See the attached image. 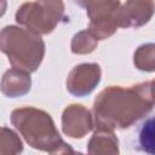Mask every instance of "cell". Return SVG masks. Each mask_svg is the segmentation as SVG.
I'll return each instance as SVG.
<instances>
[{
  "label": "cell",
  "instance_id": "277c9868",
  "mask_svg": "<svg viewBox=\"0 0 155 155\" xmlns=\"http://www.w3.org/2000/svg\"><path fill=\"white\" fill-rule=\"evenodd\" d=\"M137 148L147 154L155 155V115L148 117L138 130Z\"/></svg>",
  "mask_w": 155,
  "mask_h": 155
},
{
  "label": "cell",
  "instance_id": "7a4b0ae2",
  "mask_svg": "<svg viewBox=\"0 0 155 155\" xmlns=\"http://www.w3.org/2000/svg\"><path fill=\"white\" fill-rule=\"evenodd\" d=\"M92 128L90 113L81 105H71L63 114V131L73 138H81Z\"/></svg>",
  "mask_w": 155,
  "mask_h": 155
},
{
  "label": "cell",
  "instance_id": "3957f363",
  "mask_svg": "<svg viewBox=\"0 0 155 155\" xmlns=\"http://www.w3.org/2000/svg\"><path fill=\"white\" fill-rule=\"evenodd\" d=\"M88 153H113L117 154V138L110 132L109 128H99L98 132L94 133L88 144Z\"/></svg>",
  "mask_w": 155,
  "mask_h": 155
},
{
  "label": "cell",
  "instance_id": "6da1fadb",
  "mask_svg": "<svg viewBox=\"0 0 155 155\" xmlns=\"http://www.w3.org/2000/svg\"><path fill=\"white\" fill-rule=\"evenodd\" d=\"M12 122L29 145L35 149L47 153H74L59 137L50 115L42 111L35 109L15 110Z\"/></svg>",
  "mask_w": 155,
  "mask_h": 155
}]
</instances>
